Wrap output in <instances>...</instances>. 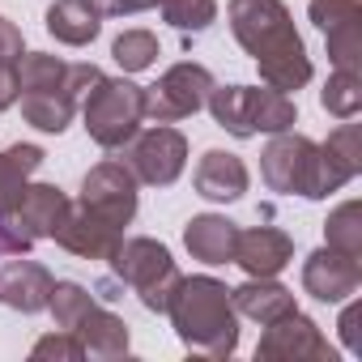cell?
<instances>
[{"label":"cell","mask_w":362,"mask_h":362,"mask_svg":"<svg viewBox=\"0 0 362 362\" xmlns=\"http://www.w3.org/2000/svg\"><path fill=\"white\" fill-rule=\"evenodd\" d=\"M226 13H230V30L239 47L256 60L264 86L290 94L311 81V56L281 0H230Z\"/></svg>","instance_id":"6da1fadb"},{"label":"cell","mask_w":362,"mask_h":362,"mask_svg":"<svg viewBox=\"0 0 362 362\" xmlns=\"http://www.w3.org/2000/svg\"><path fill=\"white\" fill-rule=\"evenodd\" d=\"M103 81L94 64H64L47 52H22L18 60V98L26 124L43 132H64L77 103Z\"/></svg>","instance_id":"7a4b0ae2"},{"label":"cell","mask_w":362,"mask_h":362,"mask_svg":"<svg viewBox=\"0 0 362 362\" xmlns=\"http://www.w3.org/2000/svg\"><path fill=\"white\" fill-rule=\"evenodd\" d=\"M166 315L192 354L230 358L239 345V311L218 277H179Z\"/></svg>","instance_id":"3957f363"},{"label":"cell","mask_w":362,"mask_h":362,"mask_svg":"<svg viewBox=\"0 0 362 362\" xmlns=\"http://www.w3.org/2000/svg\"><path fill=\"white\" fill-rule=\"evenodd\" d=\"M205 107L239 141H247L256 132H286L298 119V107L290 103V94H281L273 86H264V90L260 86H214Z\"/></svg>","instance_id":"277c9868"},{"label":"cell","mask_w":362,"mask_h":362,"mask_svg":"<svg viewBox=\"0 0 362 362\" xmlns=\"http://www.w3.org/2000/svg\"><path fill=\"white\" fill-rule=\"evenodd\" d=\"M86 132L103 149H124L145 119V90L132 86L128 77H103L86 98H81Z\"/></svg>","instance_id":"5b68a950"},{"label":"cell","mask_w":362,"mask_h":362,"mask_svg":"<svg viewBox=\"0 0 362 362\" xmlns=\"http://www.w3.org/2000/svg\"><path fill=\"white\" fill-rule=\"evenodd\" d=\"M111 273L119 277V286L136 290L145 311H158V315H166L170 294H175L179 277H184L175 269L170 252L153 239H119V247L111 252Z\"/></svg>","instance_id":"8992f818"},{"label":"cell","mask_w":362,"mask_h":362,"mask_svg":"<svg viewBox=\"0 0 362 362\" xmlns=\"http://www.w3.org/2000/svg\"><path fill=\"white\" fill-rule=\"evenodd\" d=\"M260 175L273 192L324 201V170H320V145L303 132H273V141L260 153Z\"/></svg>","instance_id":"52a82bcc"},{"label":"cell","mask_w":362,"mask_h":362,"mask_svg":"<svg viewBox=\"0 0 362 362\" xmlns=\"http://www.w3.org/2000/svg\"><path fill=\"white\" fill-rule=\"evenodd\" d=\"M209 90H214V73H209L205 64H192V60L170 64V69L145 90V119H153V124L188 119V115H197V111L205 107Z\"/></svg>","instance_id":"ba28073f"},{"label":"cell","mask_w":362,"mask_h":362,"mask_svg":"<svg viewBox=\"0 0 362 362\" xmlns=\"http://www.w3.org/2000/svg\"><path fill=\"white\" fill-rule=\"evenodd\" d=\"M184 166H188V141L179 128L158 124V128H145L128 141V170L149 188L175 184L184 175Z\"/></svg>","instance_id":"9c48e42d"},{"label":"cell","mask_w":362,"mask_h":362,"mask_svg":"<svg viewBox=\"0 0 362 362\" xmlns=\"http://www.w3.org/2000/svg\"><path fill=\"white\" fill-rule=\"evenodd\" d=\"M86 214L111 222V226H128L136 218V175L128 170V162L119 158H107L98 162L90 175H86V184H81V201H77Z\"/></svg>","instance_id":"30bf717a"},{"label":"cell","mask_w":362,"mask_h":362,"mask_svg":"<svg viewBox=\"0 0 362 362\" xmlns=\"http://www.w3.org/2000/svg\"><path fill=\"white\" fill-rule=\"evenodd\" d=\"M256 358H264V362H277V358H294V362L298 358H320V362H332V345H328V337L320 332L315 320L290 311V315L264 324V337L256 345Z\"/></svg>","instance_id":"8fae6325"},{"label":"cell","mask_w":362,"mask_h":362,"mask_svg":"<svg viewBox=\"0 0 362 362\" xmlns=\"http://www.w3.org/2000/svg\"><path fill=\"white\" fill-rule=\"evenodd\" d=\"M73 209V201L56 188V184H26L22 197L13 201V209L5 214V222L26 239V243H39V239H52L56 226L64 222V214Z\"/></svg>","instance_id":"7c38bea8"},{"label":"cell","mask_w":362,"mask_h":362,"mask_svg":"<svg viewBox=\"0 0 362 362\" xmlns=\"http://www.w3.org/2000/svg\"><path fill=\"white\" fill-rule=\"evenodd\" d=\"M52 286H56V277L39 260H22V252L0 256V303L5 307H13L22 315L47 311Z\"/></svg>","instance_id":"4fadbf2b"},{"label":"cell","mask_w":362,"mask_h":362,"mask_svg":"<svg viewBox=\"0 0 362 362\" xmlns=\"http://www.w3.org/2000/svg\"><path fill=\"white\" fill-rule=\"evenodd\" d=\"M358 286H362L358 260L337 247H320L303 264V290L320 303H345L349 294H358Z\"/></svg>","instance_id":"5bb4252c"},{"label":"cell","mask_w":362,"mask_h":362,"mask_svg":"<svg viewBox=\"0 0 362 362\" xmlns=\"http://www.w3.org/2000/svg\"><path fill=\"white\" fill-rule=\"evenodd\" d=\"M52 239H56L64 252L81 256V260H111V252L119 247L124 230L111 226V222H103V218H94V214H86L81 205H73V209L64 214V222L56 226Z\"/></svg>","instance_id":"9a60e30c"},{"label":"cell","mask_w":362,"mask_h":362,"mask_svg":"<svg viewBox=\"0 0 362 362\" xmlns=\"http://www.w3.org/2000/svg\"><path fill=\"white\" fill-rule=\"evenodd\" d=\"M290 260H294V243L277 226H252L239 230L235 239V264H243L247 277H277Z\"/></svg>","instance_id":"2e32d148"},{"label":"cell","mask_w":362,"mask_h":362,"mask_svg":"<svg viewBox=\"0 0 362 362\" xmlns=\"http://www.w3.org/2000/svg\"><path fill=\"white\" fill-rule=\"evenodd\" d=\"M320 170H324V192L345 188L362 170V124L345 119L337 132H328V141L320 145Z\"/></svg>","instance_id":"e0dca14e"},{"label":"cell","mask_w":362,"mask_h":362,"mask_svg":"<svg viewBox=\"0 0 362 362\" xmlns=\"http://www.w3.org/2000/svg\"><path fill=\"white\" fill-rule=\"evenodd\" d=\"M192 184L205 201H239L247 192V166L239 153H226V149H209L201 162H197V175Z\"/></svg>","instance_id":"ac0fdd59"},{"label":"cell","mask_w":362,"mask_h":362,"mask_svg":"<svg viewBox=\"0 0 362 362\" xmlns=\"http://www.w3.org/2000/svg\"><path fill=\"white\" fill-rule=\"evenodd\" d=\"M69 332L81 341V349H86L90 358H119V354H128V324H124L115 311L98 307V303H90L86 315H81Z\"/></svg>","instance_id":"d6986e66"},{"label":"cell","mask_w":362,"mask_h":362,"mask_svg":"<svg viewBox=\"0 0 362 362\" xmlns=\"http://www.w3.org/2000/svg\"><path fill=\"white\" fill-rule=\"evenodd\" d=\"M230 303H235L239 315L256 320L260 328L273 324V320H281V315H290V311H298V307H294V290H286V286L273 281V277H252V281H243L239 290H230Z\"/></svg>","instance_id":"ffe728a7"},{"label":"cell","mask_w":362,"mask_h":362,"mask_svg":"<svg viewBox=\"0 0 362 362\" xmlns=\"http://www.w3.org/2000/svg\"><path fill=\"white\" fill-rule=\"evenodd\" d=\"M235 239H239V226L230 218H218V214H201L184 230V243H188L192 260H205V264H230L235 260Z\"/></svg>","instance_id":"44dd1931"},{"label":"cell","mask_w":362,"mask_h":362,"mask_svg":"<svg viewBox=\"0 0 362 362\" xmlns=\"http://www.w3.org/2000/svg\"><path fill=\"white\" fill-rule=\"evenodd\" d=\"M47 30L69 47H86L103 30V13L94 0H56L47 9Z\"/></svg>","instance_id":"7402d4cb"},{"label":"cell","mask_w":362,"mask_h":362,"mask_svg":"<svg viewBox=\"0 0 362 362\" xmlns=\"http://www.w3.org/2000/svg\"><path fill=\"white\" fill-rule=\"evenodd\" d=\"M39 162H43V149L39 145H9L5 153H0V222H5V214L22 197L26 179L39 170Z\"/></svg>","instance_id":"603a6c76"},{"label":"cell","mask_w":362,"mask_h":362,"mask_svg":"<svg viewBox=\"0 0 362 362\" xmlns=\"http://www.w3.org/2000/svg\"><path fill=\"white\" fill-rule=\"evenodd\" d=\"M324 235H328V247H337V252L362 260V205H358V201L337 205V209L328 214V222H324Z\"/></svg>","instance_id":"cb8c5ba5"},{"label":"cell","mask_w":362,"mask_h":362,"mask_svg":"<svg viewBox=\"0 0 362 362\" xmlns=\"http://www.w3.org/2000/svg\"><path fill=\"white\" fill-rule=\"evenodd\" d=\"M324 111L337 115V119H354L362 111V73H349V69H337L320 94Z\"/></svg>","instance_id":"d4e9b609"},{"label":"cell","mask_w":362,"mask_h":362,"mask_svg":"<svg viewBox=\"0 0 362 362\" xmlns=\"http://www.w3.org/2000/svg\"><path fill=\"white\" fill-rule=\"evenodd\" d=\"M158 39L149 35V30H124L115 43H111V56H115V64L124 69V73H145L153 60H158Z\"/></svg>","instance_id":"484cf974"},{"label":"cell","mask_w":362,"mask_h":362,"mask_svg":"<svg viewBox=\"0 0 362 362\" xmlns=\"http://www.w3.org/2000/svg\"><path fill=\"white\" fill-rule=\"evenodd\" d=\"M162 18L175 26V30H209L214 18H218V0H162Z\"/></svg>","instance_id":"4316f807"},{"label":"cell","mask_w":362,"mask_h":362,"mask_svg":"<svg viewBox=\"0 0 362 362\" xmlns=\"http://www.w3.org/2000/svg\"><path fill=\"white\" fill-rule=\"evenodd\" d=\"M324 39H328V60H332V69L362 73V18H358V22H345V26H337V30H328Z\"/></svg>","instance_id":"83f0119b"},{"label":"cell","mask_w":362,"mask_h":362,"mask_svg":"<svg viewBox=\"0 0 362 362\" xmlns=\"http://www.w3.org/2000/svg\"><path fill=\"white\" fill-rule=\"evenodd\" d=\"M90 303H94V294H90L86 286H77V281H56V286H52V298H47V311L56 315V328H73V324L86 315Z\"/></svg>","instance_id":"f1b7e54d"},{"label":"cell","mask_w":362,"mask_h":362,"mask_svg":"<svg viewBox=\"0 0 362 362\" xmlns=\"http://www.w3.org/2000/svg\"><path fill=\"white\" fill-rule=\"evenodd\" d=\"M362 18V0H311V22L328 35L345 22H358Z\"/></svg>","instance_id":"f546056e"},{"label":"cell","mask_w":362,"mask_h":362,"mask_svg":"<svg viewBox=\"0 0 362 362\" xmlns=\"http://www.w3.org/2000/svg\"><path fill=\"white\" fill-rule=\"evenodd\" d=\"M30 358H64V362H77V358H86V349H81V341H77L69 328H60V332H52V337L35 341Z\"/></svg>","instance_id":"4dcf8cb0"},{"label":"cell","mask_w":362,"mask_h":362,"mask_svg":"<svg viewBox=\"0 0 362 362\" xmlns=\"http://www.w3.org/2000/svg\"><path fill=\"white\" fill-rule=\"evenodd\" d=\"M22 52H26L22 30H18L9 18H0V64H18V60H22Z\"/></svg>","instance_id":"1f68e13d"},{"label":"cell","mask_w":362,"mask_h":362,"mask_svg":"<svg viewBox=\"0 0 362 362\" xmlns=\"http://www.w3.org/2000/svg\"><path fill=\"white\" fill-rule=\"evenodd\" d=\"M103 18H132V13H145V9H158L162 0H94Z\"/></svg>","instance_id":"d6a6232c"},{"label":"cell","mask_w":362,"mask_h":362,"mask_svg":"<svg viewBox=\"0 0 362 362\" xmlns=\"http://www.w3.org/2000/svg\"><path fill=\"white\" fill-rule=\"evenodd\" d=\"M358 324H362V303H349L345 315H341V341L349 354H362V337H358Z\"/></svg>","instance_id":"836d02e7"},{"label":"cell","mask_w":362,"mask_h":362,"mask_svg":"<svg viewBox=\"0 0 362 362\" xmlns=\"http://www.w3.org/2000/svg\"><path fill=\"white\" fill-rule=\"evenodd\" d=\"M18 103V64H0V111Z\"/></svg>","instance_id":"e575fe53"}]
</instances>
